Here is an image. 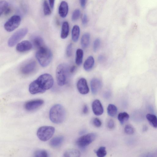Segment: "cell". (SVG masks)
<instances>
[{"mask_svg":"<svg viewBox=\"0 0 157 157\" xmlns=\"http://www.w3.org/2000/svg\"><path fill=\"white\" fill-rule=\"evenodd\" d=\"M54 84V78L50 74H43L30 84L29 91L33 95L44 93L51 89Z\"/></svg>","mask_w":157,"mask_h":157,"instance_id":"6da1fadb","label":"cell"},{"mask_svg":"<svg viewBox=\"0 0 157 157\" xmlns=\"http://www.w3.org/2000/svg\"><path fill=\"white\" fill-rule=\"evenodd\" d=\"M49 116L50 120L53 123L60 124L64 121L66 117V111L60 104H56L51 108Z\"/></svg>","mask_w":157,"mask_h":157,"instance_id":"7a4b0ae2","label":"cell"},{"mask_svg":"<svg viewBox=\"0 0 157 157\" xmlns=\"http://www.w3.org/2000/svg\"><path fill=\"white\" fill-rule=\"evenodd\" d=\"M39 64L43 67H47L51 63L53 55L51 51L44 46L38 49L36 54Z\"/></svg>","mask_w":157,"mask_h":157,"instance_id":"3957f363","label":"cell"},{"mask_svg":"<svg viewBox=\"0 0 157 157\" xmlns=\"http://www.w3.org/2000/svg\"><path fill=\"white\" fill-rule=\"evenodd\" d=\"M69 69L68 65L65 64L59 65L56 68V76L58 85L63 86L66 84Z\"/></svg>","mask_w":157,"mask_h":157,"instance_id":"277c9868","label":"cell"},{"mask_svg":"<svg viewBox=\"0 0 157 157\" xmlns=\"http://www.w3.org/2000/svg\"><path fill=\"white\" fill-rule=\"evenodd\" d=\"M55 132V129L53 126H43L38 129L37 136L41 141L46 142L53 137Z\"/></svg>","mask_w":157,"mask_h":157,"instance_id":"5b68a950","label":"cell"},{"mask_svg":"<svg viewBox=\"0 0 157 157\" xmlns=\"http://www.w3.org/2000/svg\"><path fill=\"white\" fill-rule=\"evenodd\" d=\"M28 30L27 28H23L17 30L9 39L8 46L13 47L17 44L28 34Z\"/></svg>","mask_w":157,"mask_h":157,"instance_id":"8992f818","label":"cell"},{"mask_svg":"<svg viewBox=\"0 0 157 157\" xmlns=\"http://www.w3.org/2000/svg\"><path fill=\"white\" fill-rule=\"evenodd\" d=\"M21 19L20 17L18 15L12 16L4 24V28L8 32L13 31L20 25Z\"/></svg>","mask_w":157,"mask_h":157,"instance_id":"52a82bcc","label":"cell"},{"mask_svg":"<svg viewBox=\"0 0 157 157\" xmlns=\"http://www.w3.org/2000/svg\"><path fill=\"white\" fill-rule=\"evenodd\" d=\"M97 137L96 134L94 133H89L78 138L76 141V144L78 146L81 148H84L93 142Z\"/></svg>","mask_w":157,"mask_h":157,"instance_id":"ba28073f","label":"cell"},{"mask_svg":"<svg viewBox=\"0 0 157 157\" xmlns=\"http://www.w3.org/2000/svg\"><path fill=\"white\" fill-rule=\"evenodd\" d=\"M37 66V63L35 61H30L21 68L20 72L22 74L25 75L31 74L36 70Z\"/></svg>","mask_w":157,"mask_h":157,"instance_id":"9c48e42d","label":"cell"},{"mask_svg":"<svg viewBox=\"0 0 157 157\" xmlns=\"http://www.w3.org/2000/svg\"><path fill=\"white\" fill-rule=\"evenodd\" d=\"M44 103V100L41 99H36L25 103L24 107L25 109L29 111L36 110Z\"/></svg>","mask_w":157,"mask_h":157,"instance_id":"30bf717a","label":"cell"},{"mask_svg":"<svg viewBox=\"0 0 157 157\" xmlns=\"http://www.w3.org/2000/svg\"><path fill=\"white\" fill-rule=\"evenodd\" d=\"M77 87L78 92L82 95L87 94L89 92V87L86 80L84 78H81L78 81Z\"/></svg>","mask_w":157,"mask_h":157,"instance_id":"8fae6325","label":"cell"},{"mask_svg":"<svg viewBox=\"0 0 157 157\" xmlns=\"http://www.w3.org/2000/svg\"><path fill=\"white\" fill-rule=\"evenodd\" d=\"M33 46L31 42L28 40L21 42L17 45L16 49L17 51L23 53L31 50Z\"/></svg>","mask_w":157,"mask_h":157,"instance_id":"7c38bea8","label":"cell"},{"mask_svg":"<svg viewBox=\"0 0 157 157\" xmlns=\"http://www.w3.org/2000/svg\"><path fill=\"white\" fill-rule=\"evenodd\" d=\"M92 107L95 115L100 116L103 114L104 111L102 105L99 100H94L92 103Z\"/></svg>","mask_w":157,"mask_h":157,"instance_id":"4fadbf2b","label":"cell"},{"mask_svg":"<svg viewBox=\"0 0 157 157\" xmlns=\"http://www.w3.org/2000/svg\"><path fill=\"white\" fill-rule=\"evenodd\" d=\"M90 84L91 92L94 95L97 94L101 88V81L98 78H94L91 80Z\"/></svg>","mask_w":157,"mask_h":157,"instance_id":"5bb4252c","label":"cell"},{"mask_svg":"<svg viewBox=\"0 0 157 157\" xmlns=\"http://www.w3.org/2000/svg\"><path fill=\"white\" fill-rule=\"evenodd\" d=\"M11 9L8 3L5 0L0 1V15H7L11 12Z\"/></svg>","mask_w":157,"mask_h":157,"instance_id":"9a60e30c","label":"cell"},{"mask_svg":"<svg viewBox=\"0 0 157 157\" xmlns=\"http://www.w3.org/2000/svg\"><path fill=\"white\" fill-rule=\"evenodd\" d=\"M68 7L67 3L65 1L61 2L58 9L60 16L62 18H65L68 14Z\"/></svg>","mask_w":157,"mask_h":157,"instance_id":"2e32d148","label":"cell"},{"mask_svg":"<svg viewBox=\"0 0 157 157\" xmlns=\"http://www.w3.org/2000/svg\"><path fill=\"white\" fill-rule=\"evenodd\" d=\"M64 140L62 136H58L54 137L50 141V144L52 148H57L62 144Z\"/></svg>","mask_w":157,"mask_h":157,"instance_id":"e0dca14e","label":"cell"},{"mask_svg":"<svg viewBox=\"0 0 157 157\" xmlns=\"http://www.w3.org/2000/svg\"><path fill=\"white\" fill-rule=\"evenodd\" d=\"M147 20L152 24H157V8L150 11L147 15Z\"/></svg>","mask_w":157,"mask_h":157,"instance_id":"ac0fdd59","label":"cell"},{"mask_svg":"<svg viewBox=\"0 0 157 157\" xmlns=\"http://www.w3.org/2000/svg\"><path fill=\"white\" fill-rule=\"evenodd\" d=\"M95 63L94 58L92 56H90L85 60L84 65L85 70L89 71L93 67Z\"/></svg>","mask_w":157,"mask_h":157,"instance_id":"d6986e66","label":"cell"},{"mask_svg":"<svg viewBox=\"0 0 157 157\" xmlns=\"http://www.w3.org/2000/svg\"><path fill=\"white\" fill-rule=\"evenodd\" d=\"M69 25L68 22L67 21L64 22L62 25L60 34L61 38L64 39L68 37L69 33Z\"/></svg>","mask_w":157,"mask_h":157,"instance_id":"ffe728a7","label":"cell"},{"mask_svg":"<svg viewBox=\"0 0 157 157\" xmlns=\"http://www.w3.org/2000/svg\"><path fill=\"white\" fill-rule=\"evenodd\" d=\"M80 28L77 25L74 26L72 30V39L74 42L78 41L80 35Z\"/></svg>","mask_w":157,"mask_h":157,"instance_id":"44dd1931","label":"cell"},{"mask_svg":"<svg viewBox=\"0 0 157 157\" xmlns=\"http://www.w3.org/2000/svg\"><path fill=\"white\" fill-rule=\"evenodd\" d=\"M90 38V34L88 33L85 34L82 36L81 39V45L83 48H86L89 46Z\"/></svg>","mask_w":157,"mask_h":157,"instance_id":"7402d4cb","label":"cell"},{"mask_svg":"<svg viewBox=\"0 0 157 157\" xmlns=\"http://www.w3.org/2000/svg\"><path fill=\"white\" fill-rule=\"evenodd\" d=\"M81 154L79 151L76 149H72L68 150L64 152V157H78L81 156Z\"/></svg>","mask_w":157,"mask_h":157,"instance_id":"603a6c76","label":"cell"},{"mask_svg":"<svg viewBox=\"0 0 157 157\" xmlns=\"http://www.w3.org/2000/svg\"><path fill=\"white\" fill-rule=\"evenodd\" d=\"M83 51L82 49H78L77 50L76 54V63L78 66H80L81 64L83 62Z\"/></svg>","mask_w":157,"mask_h":157,"instance_id":"cb8c5ba5","label":"cell"},{"mask_svg":"<svg viewBox=\"0 0 157 157\" xmlns=\"http://www.w3.org/2000/svg\"><path fill=\"white\" fill-rule=\"evenodd\" d=\"M33 43L34 46L38 49L44 46V42L42 38L40 37L36 36L33 39Z\"/></svg>","mask_w":157,"mask_h":157,"instance_id":"d4e9b609","label":"cell"},{"mask_svg":"<svg viewBox=\"0 0 157 157\" xmlns=\"http://www.w3.org/2000/svg\"><path fill=\"white\" fill-rule=\"evenodd\" d=\"M146 118L150 125L155 128H157V117L155 115L148 114Z\"/></svg>","mask_w":157,"mask_h":157,"instance_id":"484cf974","label":"cell"},{"mask_svg":"<svg viewBox=\"0 0 157 157\" xmlns=\"http://www.w3.org/2000/svg\"><path fill=\"white\" fill-rule=\"evenodd\" d=\"M117 111V107L114 105L110 104L109 105L107 108V112L108 115L112 117L116 116Z\"/></svg>","mask_w":157,"mask_h":157,"instance_id":"4316f807","label":"cell"},{"mask_svg":"<svg viewBox=\"0 0 157 157\" xmlns=\"http://www.w3.org/2000/svg\"><path fill=\"white\" fill-rule=\"evenodd\" d=\"M129 116L127 113L125 112L119 113L118 115V119L122 125L123 124L129 119Z\"/></svg>","mask_w":157,"mask_h":157,"instance_id":"83f0119b","label":"cell"},{"mask_svg":"<svg viewBox=\"0 0 157 157\" xmlns=\"http://www.w3.org/2000/svg\"><path fill=\"white\" fill-rule=\"evenodd\" d=\"M95 153L99 157H104L107 154L106 148L104 146L100 147L97 150H95Z\"/></svg>","mask_w":157,"mask_h":157,"instance_id":"f1b7e54d","label":"cell"},{"mask_svg":"<svg viewBox=\"0 0 157 157\" xmlns=\"http://www.w3.org/2000/svg\"><path fill=\"white\" fill-rule=\"evenodd\" d=\"M44 13L46 15H49L51 13V11L49 4L46 0H44L43 3Z\"/></svg>","mask_w":157,"mask_h":157,"instance_id":"f546056e","label":"cell"},{"mask_svg":"<svg viewBox=\"0 0 157 157\" xmlns=\"http://www.w3.org/2000/svg\"><path fill=\"white\" fill-rule=\"evenodd\" d=\"M49 154L46 150H38L35 152L34 156L37 157H48L49 156Z\"/></svg>","mask_w":157,"mask_h":157,"instance_id":"4dcf8cb0","label":"cell"},{"mask_svg":"<svg viewBox=\"0 0 157 157\" xmlns=\"http://www.w3.org/2000/svg\"><path fill=\"white\" fill-rule=\"evenodd\" d=\"M125 133L129 135H132L134 132V129L133 126L130 125H126L124 128Z\"/></svg>","mask_w":157,"mask_h":157,"instance_id":"1f68e13d","label":"cell"},{"mask_svg":"<svg viewBox=\"0 0 157 157\" xmlns=\"http://www.w3.org/2000/svg\"><path fill=\"white\" fill-rule=\"evenodd\" d=\"M81 11L79 9L75 10L73 13L72 19L73 21H75L77 20L80 16Z\"/></svg>","mask_w":157,"mask_h":157,"instance_id":"d6a6232c","label":"cell"},{"mask_svg":"<svg viewBox=\"0 0 157 157\" xmlns=\"http://www.w3.org/2000/svg\"><path fill=\"white\" fill-rule=\"evenodd\" d=\"M100 39L99 38H97L94 41L93 43V49L95 52H97L99 49L100 45Z\"/></svg>","mask_w":157,"mask_h":157,"instance_id":"836d02e7","label":"cell"},{"mask_svg":"<svg viewBox=\"0 0 157 157\" xmlns=\"http://www.w3.org/2000/svg\"><path fill=\"white\" fill-rule=\"evenodd\" d=\"M72 43H70L68 46L66 51V54L68 57H71L72 54Z\"/></svg>","mask_w":157,"mask_h":157,"instance_id":"e575fe53","label":"cell"},{"mask_svg":"<svg viewBox=\"0 0 157 157\" xmlns=\"http://www.w3.org/2000/svg\"><path fill=\"white\" fill-rule=\"evenodd\" d=\"M93 125L97 127H100L102 125V122L99 119L97 118H95L93 120Z\"/></svg>","mask_w":157,"mask_h":157,"instance_id":"d590c367","label":"cell"},{"mask_svg":"<svg viewBox=\"0 0 157 157\" xmlns=\"http://www.w3.org/2000/svg\"><path fill=\"white\" fill-rule=\"evenodd\" d=\"M108 127L110 129L114 128L115 126V122L113 119H111L108 121L107 124Z\"/></svg>","mask_w":157,"mask_h":157,"instance_id":"8d00e7d4","label":"cell"},{"mask_svg":"<svg viewBox=\"0 0 157 157\" xmlns=\"http://www.w3.org/2000/svg\"><path fill=\"white\" fill-rule=\"evenodd\" d=\"M88 18L87 15L85 14L83 16L82 18V23L83 24L85 25L88 22Z\"/></svg>","mask_w":157,"mask_h":157,"instance_id":"74e56055","label":"cell"},{"mask_svg":"<svg viewBox=\"0 0 157 157\" xmlns=\"http://www.w3.org/2000/svg\"><path fill=\"white\" fill-rule=\"evenodd\" d=\"M89 111V108L88 106L87 105H84L83 108V112L85 114H86L88 113Z\"/></svg>","mask_w":157,"mask_h":157,"instance_id":"f35d334b","label":"cell"},{"mask_svg":"<svg viewBox=\"0 0 157 157\" xmlns=\"http://www.w3.org/2000/svg\"><path fill=\"white\" fill-rule=\"evenodd\" d=\"M81 5L83 8H85L86 3L87 0H80Z\"/></svg>","mask_w":157,"mask_h":157,"instance_id":"ab89813d","label":"cell"},{"mask_svg":"<svg viewBox=\"0 0 157 157\" xmlns=\"http://www.w3.org/2000/svg\"><path fill=\"white\" fill-rule=\"evenodd\" d=\"M50 7L52 9H53L54 5L55 0H49Z\"/></svg>","mask_w":157,"mask_h":157,"instance_id":"60d3db41","label":"cell"},{"mask_svg":"<svg viewBox=\"0 0 157 157\" xmlns=\"http://www.w3.org/2000/svg\"><path fill=\"white\" fill-rule=\"evenodd\" d=\"M104 59V56L103 55H100L99 56L98 60L99 62H102Z\"/></svg>","mask_w":157,"mask_h":157,"instance_id":"b9f144b4","label":"cell"},{"mask_svg":"<svg viewBox=\"0 0 157 157\" xmlns=\"http://www.w3.org/2000/svg\"><path fill=\"white\" fill-rule=\"evenodd\" d=\"M76 67L75 66H73L71 67L69 69L70 72L73 73L76 70Z\"/></svg>","mask_w":157,"mask_h":157,"instance_id":"7bdbcfd3","label":"cell"},{"mask_svg":"<svg viewBox=\"0 0 157 157\" xmlns=\"http://www.w3.org/2000/svg\"><path fill=\"white\" fill-rule=\"evenodd\" d=\"M110 95V92H109V91H107V92H106V93H105L104 94V97L106 98L109 97Z\"/></svg>","mask_w":157,"mask_h":157,"instance_id":"ee69618b","label":"cell"},{"mask_svg":"<svg viewBox=\"0 0 157 157\" xmlns=\"http://www.w3.org/2000/svg\"><path fill=\"white\" fill-rule=\"evenodd\" d=\"M86 132V130L85 129L83 130L80 133V134L81 135H82L85 133Z\"/></svg>","mask_w":157,"mask_h":157,"instance_id":"f6af8a7d","label":"cell"}]
</instances>
